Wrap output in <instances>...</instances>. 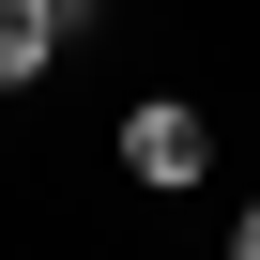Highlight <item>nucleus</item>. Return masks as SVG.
<instances>
[{
    "mask_svg": "<svg viewBox=\"0 0 260 260\" xmlns=\"http://www.w3.org/2000/svg\"><path fill=\"white\" fill-rule=\"evenodd\" d=\"M61 16H77V46H92V31H107V0H61Z\"/></svg>",
    "mask_w": 260,
    "mask_h": 260,
    "instance_id": "nucleus-4",
    "label": "nucleus"
},
{
    "mask_svg": "<svg viewBox=\"0 0 260 260\" xmlns=\"http://www.w3.org/2000/svg\"><path fill=\"white\" fill-rule=\"evenodd\" d=\"M122 184H153V199H184V184H214V107L199 92H122Z\"/></svg>",
    "mask_w": 260,
    "mask_h": 260,
    "instance_id": "nucleus-1",
    "label": "nucleus"
},
{
    "mask_svg": "<svg viewBox=\"0 0 260 260\" xmlns=\"http://www.w3.org/2000/svg\"><path fill=\"white\" fill-rule=\"evenodd\" d=\"M77 46V16L61 0H0V92H46V61Z\"/></svg>",
    "mask_w": 260,
    "mask_h": 260,
    "instance_id": "nucleus-2",
    "label": "nucleus"
},
{
    "mask_svg": "<svg viewBox=\"0 0 260 260\" xmlns=\"http://www.w3.org/2000/svg\"><path fill=\"white\" fill-rule=\"evenodd\" d=\"M230 260H260V199H245V214H230Z\"/></svg>",
    "mask_w": 260,
    "mask_h": 260,
    "instance_id": "nucleus-3",
    "label": "nucleus"
}]
</instances>
